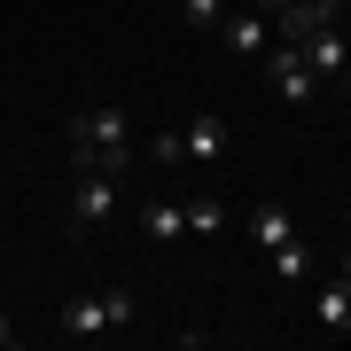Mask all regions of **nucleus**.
I'll use <instances>...</instances> for the list:
<instances>
[{
	"instance_id": "obj_11",
	"label": "nucleus",
	"mask_w": 351,
	"mask_h": 351,
	"mask_svg": "<svg viewBox=\"0 0 351 351\" xmlns=\"http://www.w3.org/2000/svg\"><path fill=\"white\" fill-rule=\"evenodd\" d=\"M250 234H258V250H281V242L297 234V219H289V203H265V211L250 219Z\"/></svg>"
},
{
	"instance_id": "obj_17",
	"label": "nucleus",
	"mask_w": 351,
	"mask_h": 351,
	"mask_svg": "<svg viewBox=\"0 0 351 351\" xmlns=\"http://www.w3.org/2000/svg\"><path fill=\"white\" fill-rule=\"evenodd\" d=\"M8 343H16V320H8V313H0V351H8Z\"/></svg>"
},
{
	"instance_id": "obj_18",
	"label": "nucleus",
	"mask_w": 351,
	"mask_h": 351,
	"mask_svg": "<svg viewBox=\"0 0 351 351\" xmlns=\"http://www.w3.org/2000/svg\"><path fill=\"white\" fill-rule=\"evenodd\" d=\"M336 281H351V250H343V258H336Z\"/></svg>"
},
{
	"instance_id": "obj_7",
	"label": "nucleus",
	"mask_w": 351,
	"mask_h": 351,
	"mask_svg": "<svg viewBox=\"0 0 351 351\" xmlns=\"http://www.w3.org/2000/svg\"><path fill=\"white\" fill-rule=\"evenodd\" d=\"M180 149H188V164H219L226 156V117H188V133H180Z\"/></svg>"
},
{
	"instance_id": "obj_15",
	"label": "nucleus",
	"mask_w": 351,
	"mask_h": 351,
	"mask_svg": "<svg viewBox=\"0 0 351 351\" xmlns=\"http://www.w3.org/2000/svg\"><path fill=\"white\" fill-rule=\"evenodd\" d=\"M149 156H156V164H188V149H180V133H156V141H149Z\"/></svg>"
},
{
	"instance_id": "obj_12",
	"label": "nucleus",
	"mask_w": 351,
	"mask_h": 351,
	"mask_svg": "<svg viewBox=\"0 0 351 351\" xmlns=\"http://www.w3.org/2000/svg\"><path fill=\"white\" fill-rule=\"evenodd\" d=\"M265 265H274V281H304V274H313V258H304V242H297V234H289L281 250H265Z\"/></svg>"
},
{
	"instance_id": "obj_16",
	"label": "nucleus",
	"mask_w": 351,
	"mask_h": 351,
	"mask_svg": "<svg viewBox=\"0 0 351 351\" xmlns=\"http://www.w3.org/2000/svg\"><path fill=\"white\" fill-rule=\"evenodd\" d=\"M265 8H320V0H258V16H265Z\"/></svg>"
},
{
	"instance_id": "obj_5",
	"label": "nucleus",
	"mask_w": 351,
	"mask_h": 351,
	"mask_svg": "<svg viewBox=\"0 0 351 351\" xmlns=\"http://www.w3.org/2000/svg\"><path fill=\"white\" fill-rule=\"evenodd\" d=\"M274 16V39H289V47H304L320 24H343V0H320V8H265Z\"/></svg>"
},
{
	"instance_id": "obj_9",
	"label": "nucleus",
	"mask_w": 351,
	"mask_h": 351,
	"mask_svg": "<svg viewBox=\"0 0 351 351\" xmlns=\"http://www.w3.org/2000/svg\"><path fill=\"white\" fill-rule=\"evenodd\" d=\"M141 234H149L156 250H164V242H180V234H188V203H172V195L141 203Z\"/></svg>"
},
{
	"instance_id": "obj_1",
	"label": "nucleus",
	"mask_w": 351,
	"mask_h": 351,
	"mask_svg": "<svg viewBox=\"0 0 351 351\" xmlns=\"http://www.w3.org/2000/svg\"><path fill=\"white\" fill-rule=\"evenodd\" d=\"M63 156H71V172H110V180H125V172H133L125 110H117V101H94V110H78L71 125H63Z\"/></svg>"
},
{
	"instance_id": "obj_6",
	"label": "nucleus",
	"mask_w": 351,
	"mask_h": 351,
	"mask_svg": "<svg viewBox=\"0 0 351 351\" xmlns=\"http://www.w3.org/2000/svg\"><path fill=\"white\" fill-rule=\"evenodd\" d=\"M304 63H313V78H343V71H351V39H343V24H320L313 39H304Z\"/></svg>"
},
{
	"instance_id": "obj_13",
	"label": "nucleus",
	"mask_w": 351,
	"mask_h": 351,
	"mask_svg": "<svg viewBox=\"0 0 351 351\" xmlns=\"http://www.w3.org/2000/svg\"><path fill=\"white\" fill-rule=\"evenodd\" d=\"M219 226H226V203L219 195H195L188 203V234H219Z\"/></svg>"
},
{
	"instance_id": "obj_4",
	"label": "nucleus",
	"mask_w": 351,
	"mask_h": 351,
	"mask_svg": "<svg viewBox=\"0 0 351 351\" xmlns=\"http://www.w3.org/2000/svg\"><path fill=\"white\" fill-rule=\"evenodd\" d=\"M258 63H265V86H274L289 110H304V101L320 94V78H313V63H304V47H289V39H274Z\"/></svg>"
},
{
	"instance_id": "obj_3",
	"label": "nucleus",
	"mask_w": 351,
	"mask_h": 351,
	"mask_svg": "<svg viewBox=\"0 0 351 351\" xmlns=\"http://www.w3.org/2000/svg\"><path fill=\"white\" fill-rule=\"evenodd\" d=\"M110 211H117V180L110 172H71V188H63V226H71V234L101 226Z\"/></svg>"
},
{
	"instance_id": "obj_10",
	"label": "nucleus",
	"mask_w": 351,
	"mask_h": 351,
	"mask_svg": "<svg viewBox=\"0 0 351 351\" xmlns=\"http://www.w3.org/2000/svg\"><path fill=\"white\" fill-rule=\"evenodd\" d=\"M313 320L336 328V336H351V281H320L313 289Z\"/></svg>"
},
{
	"instance_id": "obj_8",
	"label": "nucleus",
	"mask_w": 351,
	"mask_h": 351,
	"mask_svg": "<svg viewBox=\"0 0 351 351\" xmlns=\"http://www.w3.org/2000/svg\"><path fill=\"white\" fill-rule=\"evenodd\" d=\"M219 32H226V47H234L242 63H258V55L274 47V24H265V16H250V8H242V16H226Z\"/></svg>"
},
{
	"instance_id": "obj_2",
	"label": "nucleus",
	"mask_w": 351,
	"mask_h": 351,
	"mask_svg": "<svg viewBox=\"0 0 351 351\" xmlns=\"http://www.w3.org/2000/svg\"><path fill=\"white\" fill-rule=\"evenodd\" d=\"M133 313H141L133 289H94V297H71L63 304V336L86 343V336H101V328H133Z\"/></svg>"
},
{
	"instance_id": "obj_14",
	"label": "nucleus",
	"mask_w": 351,
	"mask_h": 351,
	"mask_svg": "<svg viewBox=\"0 0 351 351\" xmlns=\"http://www.w3.org/2000/svg\"><path fill=\"white\" fill-rule=\"evenodd\" d=\"M188 8V32H219L226 24V0H180Z\"/></svg>"
},
{
	"instance_id": "obj_19",
	"label": "nucleus",
	"mask_w": 351,
	"mask_h": 351,
	"mask_svg": "<svg viewBox=\"0 0 351 351\" xmlns=\"http://www.w3.org/2000/svg\"><path fill=\"white\" fill-rule=\"evenodd\" d=\"M343 94H351V71H343Z\"/></svg>"
}]
</instances>
